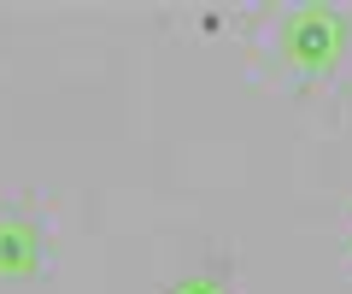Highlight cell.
Returning <instances> with one entry per match:
<instances>
[{
  "mask_svg": "<svg viewBox=\"0 0 352 294\" xmlns=\"http://www.w3.org/2000/svg\"><path fill=\"white\" fill-rule=\"evenodd\" d=\"M346 48V18L335 6H300L282 30V53H288L300 71H329Z\"/></svg>",
  "mask_w": 352,
  "mask_h": 294,
  "instance_id": "obj_1",
  "label": "cell"
},
{
  "mask_svg": "<svg viewBox=\"0 0 352 294\" xmlns=\"http://www.w3.org/2000/svg\"><path fill=\"white\" fill-rule=\"evenodd\" d=\"M41 242H36V224L24 218H0V277H24L36 265Z\"/></svg>",
  "mask_w": 352,
  "mask_h": 294,
  "instance_id": "obj_2",
  "label": "cell"
},
{
  "mask_svg": "<svg viewBox=\"0 0 352 294\" xmlns=\"http://www.w3.org/2000/svg\"><path fill=\"white\" fill-rule=\"evenodd\" d=\"M170 294H223V288H217L212 277H188V282H182V288H170Z\"/></svg>",
  "mask_w": 352,
  "mask_h": 294,
  "instance_id": "obj_3",
  "label": "cell"
}]
</instances>
